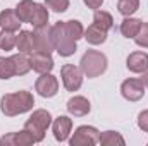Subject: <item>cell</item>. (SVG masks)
I'll return each mask as SVG.
<instances>
[{"instance_id": "9", "label": "cell", "mask_w": 148, "mask_h": 146, "mask_svg": "<svg viewBox=\"0 0 148 146\" xmlns=\"http://www.w3.org/2000/svg\"><path fill=\"white\" fill-rule=\"evenodd\" d=\"M121 95L127 100V102H140L145 96V84L141 79H126L121 84Z\"/></svg>"}, {"instance_id": "21", "label": "cell", "mask_w": 148, "mask_h": 146, "mask_svg": "<svg viewBox=\"0 0 148 146\" xmlns=\"http://www.w3.org/2000/svg\"><path fill=\"white\" fill-rule=\"evenodd\" d=\"M98 143L103 146H124L126 145V139L121 136V132L105 131V132H100V141Z\"/></svg>"}, {"instance_id": "5", "label": "cell", "mask_w": 148, "mask_h": 146, "mask_svg": "<svg viewBox=\"0 0 148 146\" xmlns=\"http://www.w3.org/2000/svg\"><path fill=\"white\" fill-rule=\"evenodd\" d=\"M100 141V131L93 126H79L69 139L71 146H95Z\"/></svg>"}, {"instance_id": "1", "label": "cell", "mask_w": 148, "mask_h": 146, "mask_svg": "<svg viewBox=\"0 0 148 146\" xmlns=\"http://www.w3.org/2000/svg\"><path fill=\"white\" fill-rule=\"evenodd\" d=\"M33 105H35V96L26 89L7 93L0 100V110L5 117H16V115L26 113L33 110Z\"/></svg>"}, {"instance_id": "30", "label": "cell", "mask_w": 148, "mask_h": 146, "mask_svg": "<svg viewBox=\"0 0 148 146\" xmlns=\"http://www.w3.org/2000/svg\"><path fill=\"white\" fill-rule=\"evenodd\" d=\"M138 127L143 132H148V110L140 112V115H138Z\"/></svg>"}, {"instance_id": "14", "label": "cell", "mask_w": 148, "mask_h": 146, "mask_svg": "<svg viewBox=\"0 0 148 146\" xmlns=\"http://www.w3.org/2000/svg\"><path fill=\"white\" fill-rule=\"evenodd\" d=\"M66 108H67V112H69L73 117H84V115L90 113L91 105H90L88 98H84V96H73V98L67 102Z\"/></svg>"}, {"instance_id": "25", "label": "cell", "mask_w": 148, "mask_h": 146, "mask_svg": "<svg viewBox=\"0 0 148 146\" xmlns=\"http://www.w3.org/2000/svg\"><path fill=\"white\" fill-rule=\"evenodd\" d=\"M16 40H17V35L16 31H9V29H2L0 33V48L2 50H12L16 46Z\"/></svg>"}, {"instance_id": "8", "label": "cell", "mask_w": 148, "mask_h": 146, "mask_svg": "<svg viewBox=\"0 0 148 146\" xmlns=\"http://www.w3.org/2000/svg\"><path fill=\"white\" fill-rule=\"evenodd\" d=\"M35 89H36V93L40 96L52 98L59 91V81H57L55 76H52L50 72L40 74V77H38L36 83H35Z\"/></svg>"}, {"instance_id": "10", "label": "cell", "mask_w": 148, "mask_h": 146, "mask_svg": "<svg viewBox=\"0 0 148 146\" xmlns=\"http://www.w3.org/2000/svg\"><path fill=\"white\" fill-rule=\"evenodd\" d=\"M71 131H73V119H69L67 115H59L55 120H52V132L59 143L67 141Z\"/></svg>"}, {"instance_id": "13", "label": "cell", "mask_w": 148, "mask_h": 146, "mask_svg": "<svg viewBox=\"0 0 148 146\" xmlns=\"http://www.w3.org/2000/svg\"><path fill=\"white\" fill-rule=\"evenodd\" d=\"M2 146H31L35 145L33 138L28 134V131H19V132H9L0 139Z\"/></svg>"}, {"instance_id": "11", "label": "cell", "mask_w": 148, "mask_h": 146, "mask_svg": "<svg viewBox=\"0 0 148 146\" xmlns=\"http://www.w3.org/2000/svg\"><path fill=\"white\" fill-rule=\"evenodd\" d=\"M29 62H31V69L38 74L52 72L53 69V59L50 53H41V52H33L29 55Z\"/></svg>"}, {"instance_id": "26", "label": "cell", "mask_w": 148, "mask_h": 146, "mask_svg": "<svg viewBox=\"0 0 148 146\" xmlns=\"http://www.w3.org/2000/svg\"><path fill=\"white\" fill-rule=\"evenodd\" d=\"M31 24L36 28V26H45L48 24V9L45 3H38L36 10H35V16H33V21Z\"/></svg>"}, {"instance_id": "2", "label": "cell", "mask_w": 148, "mask_h": 146, "mask_svg": "<svg viewBox=\"0 0 148 146\" xmlns=\"http://www.w3.org/2000/svg\"><path fill=\"white\" fill-rule=\"evenodd\" d=\"M52 126V115L45 108H38L31 113V117L24 122V131L33 138L35 143H41L45 139L47 129Z\"/></svg>"}, {"instance_id": "32", "label": "cell", "mask_w": 148, "mask_h": 146, "mask_svg": "<svg viewBox=\"0 0 148 146\" xmlns=\"http://www.w3.org/2000/svg\"><path fill=\"white\" fill-rule=\"evenodd\" d=\"M141 81H143L145 88H148V71H147V72H143V77H141Z\"/></svg>"}, {"instance_id": "3", "label": "cell", "mask_w": 148, "mask_h": 146, "mask_svg": "<svg viewBox=\"0 0 148 146\" xmlns=\"http://www.w3.org/2000/svg\"><path fill=\"white\" fill-rule=\"evenodd\" d=\"M107 65H109L107 55L102 53V52H98V50H88L81 57V62H79V69L83 71V74L88 79L102 76L107 71Z\"/></svg>"}, {"instance_id": "7", "label": "cell", "mask_w": 148, "mask_h": 146, "mask_svg": "<svg viewBox=\"0 0 148 146\" xmlns=\"http://www.w3.org/2000/svg\"><path fill=\"white\" fill-rule=\"evenodd\" d=\"M52 26L45 24V26H36L33 31V41H35V52L41 53H52L53 43H52V33H50Z\"/></svg>"}, {"instance_id": "28", "label": "cell", "mask_w": 148, "mask_h": 146, "mask_svg": "<svg viewBox=\"0 0 148 146\" xmlns=\"http://www.w3.org/2000/svg\"><path fill=\"white\" fill-rule=\"evenodd\" d=\"M69 0H45V5H47V9H50V10H53V12H57V14H62V12H66L67 9H69Z\"/></svg>"}, {"instance_id": "23", "label": "cell", "mask_w": 148, "mask_h": 146, "mask_svg": "<svg viewBox=\"0 0 148 146\" xmlns=\"http://www.w3.org/2000/svg\"><path fill=\"white\" fill-rule=\"evenodd\" d=\"M140 9V0H119L117 2V10L124 16L129 17Z\"/></svg>"}, {"instance_id": "29", "label": "cell", "mask_w": 148, "mask_h": 146, "mask_svg": "<svg viewBox=\"0 0 148 146\" xmlns=\"http://www.w3.org/2000/svg\"><path fill=\"white\" fill-rule=\"evenodd\" d=\"M133 40H134V43H136L138 46H141V48H148V26H147V23L141 26L140 33L133 38Z\"/></svg>"}, {"instance_id": "20", "label": "cell", "mask_w": 148, "mask_h": 146, "mask_svg": "<svg viewBox=\"0 0 148 146\" xmlns=\"http://www.w3.org/2000/svg\"><path fill=\"white\" fill-rule=\"evenodd\" d=\"M12 62H14V69H16V76H26V74L31 71V62H29V57L28 53H16L10 57Z\"/></svg>"}, {"instance_id": "18", "label": "cell", "mask_w": 148, "mask_h": 146, "mask_svg": "<svg viewBox=\"0 0 148 146\" xmlns=\"http://www.w3.org/2000/svg\"><path fill=\"white\" fill-rule=\"evenodd\" d=\"M16 48L21 53H33L35 52V41H33V31L19 29V35L16 40Z\"/></svg>"}, {"instance_id": "16", "label": "cell", "mask_w": 148, "mask_h": 146, "mask_svg": "<svg viewBox=\"0 0 148 146\" xmlns=\"http://www.w3.org/2000/svg\"><path fill=\"white\" fill-rule=\"evenodd\" d=\"M36 2H33V0H21L17 5H16V14H17V17L21 19V23H29L31 24V21H33V16H35V10H36Z\"/></svg>"}, {"instance_id": "31", "label": "cell", "mask_w": 148, "mask_h": 146, "mask_svg": "<svg viewBox=\"0 0 148 146\" xmlns=\"http://www.w3.org/2000/svg\"><path fill=\"white\" fill-rule=\"evenodd\" d=\"M84 2V5L88 7V9H100L102 7V3H103V0H83Z\"/></svg>"}, {"instance_id": "22", "label": "cell", "mask_w": 148, "mask_h": 146, "mask_svg": "<svg viewBox=\"0 0 148 146\" xmlns=\"http://www.w3.org/2000/svg\"><path fill=\"white\" fill-rule=\"evenodd\" d=\"M93 23L98 24L100 28H103L105 31H109V29L114 28V17H112V14H109L107 10H100V9H97L95 14H93Z\"/></svg>"}, {"instance_id": "6", "label": "cell", "mask_w": 148, "mask_h": 146, "mask_svg": "<svg viewBox=\"0 0 148 146\" xmlns=\"http://www.w3.org/2000/svg\"><path fill=\"white\" fill-rule=\"evenodd\" d=\"M83 71L73 64H64L60 69V77L67 91H77L83 86Z\"/></svg>"}, {"instance_id": "15", "label": "cell", "mask_w": 148, "mask_h": 146, "mask_svg": "<svg viewBox=\"0 0 148 146\" xmlns=\"http://www.w3.org/2000/svg\"><path fill=\"white\" fill-rule=\"evenodd\" d=\"M21 19L17 17L14 9H5L0 12V26L2 29H9V31H19L21 28Z\"/></svg>"}, {"instance_id": "27", "label": "cell", "mask_w": 148, "mask_h": 146, "mask_svg": "<svg viewBox=\"0 0 148 146\" xmlns=\"http://www.w3.org/2000/svg\"><path fill=\"white\" fill-rule=\"evenodd\" d=\"M16 76L14 62L10 57H0V79H10Z\"/></svg>"}, {"instance_id": "4", "label": "cell", "mask_w": 148, "mask_h": 146, "mask_svg": "<svg viewBox=\"0 0 148 146\" xmlns=\"http://www.w3.org/2000/svg\"><path fill=\"white\" fill-rule=\"evenodd\" d=\"M50 33H52V43H53V48H55V52H57L60 57H71V55L76 53V50H77L76 41L67 35V31H66V24H64L62 21L55 23V24L52 26Z\"/></svg>"}, {"instance_id": "24", "label": "cell", "mask_w": 148, "mask_h": 146, "mask_svg": "<svg viewBox=\"0 0 148 146\" xmlns=\"http://www.w3.org/2000/svg\"><path fill=\"white\" fill-rule=\"evenodd\" d=\"M64 24H66V31H67V35L73 38L74 41H77V40H81V38L84 36V28H83V24H81L79 21L71 19V21H66Z\"/></svg>"}, {"instance_id": "19", "label": "cell", "mask_w": 148, "mask_h": 146, "mask_svg": "<svg viewBox=\"0 0 148 146\" xmlns=\"http://www.w3.org/2000/svg\"><path fill=\"white\" fill-rule=\"evenodd\" d=\"M141 26H143V23L140 19L129 16V17H124V21L121 23V33L124 38H134L140 33Z\"/></svg>"}, {"instance_id": "12", "label": "cell", "mask_w": 148, "mask_h": 146, "mask_svg": "<svg viewBox=\"0 0 148 146\" xmlns=\"http://www.w3.org/2000/svg\"><path fill=\"white\" fill-rule=\"evenodd\" d=\"M126 67L134 74H143L148 71V53L147 52H133L126 59Z\"/></svg>"}, {"instance_id": "33", "label": "cell", "mask_w": 148, "mask_h": 146, "mask_svg": "<svg viewBox=\"0 0 148 146\" xmlns=\"http://www.w3.org/2000/svg\"><path fill=\"white\" fill-rule=\"evenodd\" d=\"M147 26H148V23H147Z\"/></svg>"}, {"instance_id": "17", "label": "cell", "mask_w": 148, "mask_h": 146, "mask_svg": "<svg viewBox=\"0 0 148 146\" xmlns=\"http://www.w3.org/2000/svg\"><path fill=\"white\" fill-rule=\"evenodd\" d=\"M107 33L109 31H105L103 28H100L98 24H91V26H88V29H84V40L90 43V45H102V43H105L107 41Z\"/></svg>"}]
</instances>
